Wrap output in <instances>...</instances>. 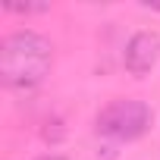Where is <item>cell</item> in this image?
Segmentation results:
<instances>
[{"instance_id": "1", "label": "cell", "mask_w": 160, "mask_h": 160, "mask_svg": "<svg viewBox=\"0 0 160 160\" xmlns=\"http://www.w3.org/2000/svg\"><path fill=\"white\" fill-rule=\"evenodd\" d=\"M50 72V41L38 32H13L0 47V75L13 91H32Z\"/></svg>"}, {"instance_id": "2", "label": "cell", "mask_w": 160, "mask_h": 160, "mask_svg": "<svg viewBox=\"0 0 160 160\" xmlns=\"http://www.w3.org/2000/svg\"><path fill=\"white\" fill-rule=\"evenodd\" d=\"M151 122H154L151 107L144 101H135V98L110 101L98 113V132L113 138V141H135L151 129Z\"/></svg>"}, {"instance_id": "3", "label": "cell", "mask_w": 160, "mask_h": 160, "mask_svg": "<svg viewBox=\"0 0 160 160\" xmlns=\"http://www.w3.org/2000/svg\"><path fill=\"white\" fill-rule=\"evenodd\" d=\"M157 60H160V35L157 32H138V35L129 38L122 63L132 75H138V78L148 75L157 66Z\"/></svg>"}, {"instance_id": "4", "label": "cell", "mask_w": 160, "mask_h": 160, "mask_svg": "<svg viewBox=\"0 0 160 160\" xmlns=\"http://www.w3.org/2000/svg\"><path fill=\"white\" fill-rule=\"evenodd\" d=\"M3 7L10 13H47V3H16V0H7Z\"/></svg>"}, {"instance_id": "5", "label": "cell", "mask_w": 160, "mask_h": 160, "mask_svg": "<svg viewBox=\"0 0 160 160\" xmlns=\"http://www.w3.org/2000/svg\"><path fill=\"white\" fill-rule=\"evenodd\" d=\"M38 160H63V157H57V154H50V157H38Z\"/></svg>"}]
</instances>
